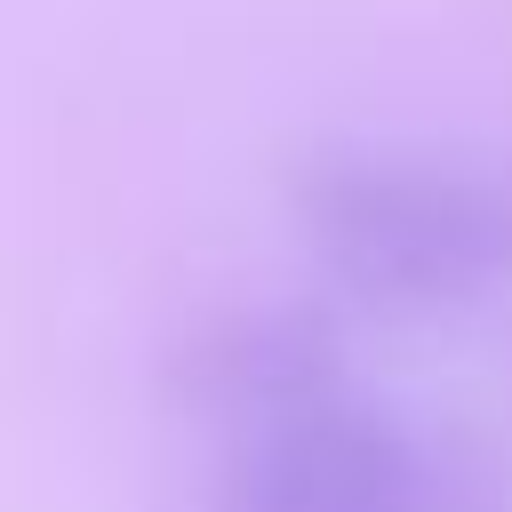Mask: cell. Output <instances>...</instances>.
Returning a JSON list of instances; mask_svg holds the SVG:
<instances>
[{"label":"cell","mask_w":512,"mask_h":512,"mask_svg":"<svg viewBox=\"0 0 512 512\" xmlns=\"http://www.w3.org/2000/svg\"><path fill=\"white\" fill-rule=\"evenodd\" d=\"M312 272L384 320H456L512 296V176L440 144L328 136L280 176Z\"/></svg>","instance_id":"obj_1"},{"label":"cell","mask_w":512,"mask_h":512,"mask_svg":"<svg viewBox=\"0 0 512 512\" xmlns=\"http://www.w3.org/2000/svg\"><path fill=\"white\" fill-rule=\"evenodd\" d=\"M208 512H512V472L360 376L224 440Z\"/></svg>","instance_id":"obj_2"},{"label":"cell","mask_w":512,"mask_h":512,"mask_svg":"<svg viewBox=\"0 0 512 512\" xmlns=\"http://www.w3.org/2000/svg\"><path fill=\"white\" fill-rule=\"evenodd\" d=\"M352 384V352L336 336V320L320 304H232L208 312L176 360H168V392L184 416H200L216 440L288 416L320 392Z\"/></svg>","instance_id":"obj_3"}]
</instances>
